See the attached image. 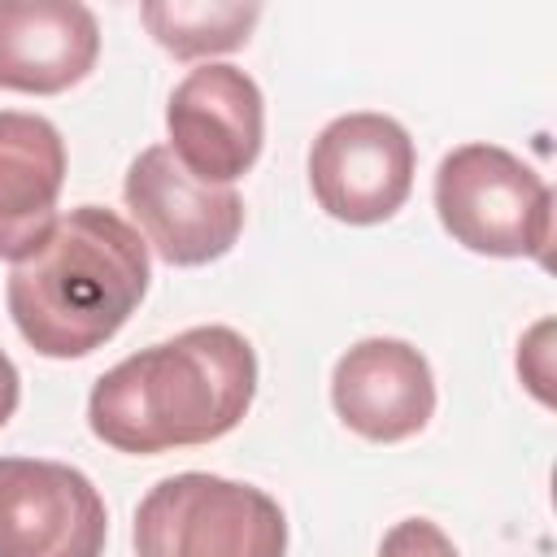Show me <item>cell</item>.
Instances as JSON below:
<instances>
[{"label": "cell", "instance_id": "6da1fadb", "mask_svg": "<svg viewBox=\"0 0 557 557\" xmlns=\"http://www.w3.org/2000/svg\"><path fill=\"white\" fill-rule=\"evenodd\" d=\"M257 396V352L231 326H191L104 370L87 426L117 453L152 457L235 431Z\"/></svg>", "mask_w": 557, "mask_h": 557}, {"label": "cell", "instance_id": "7a4b0ae2", "mask_svg": "<svg viewBox=\"0 0 557 557\" xmlns=\"http://www.w3.org/2000/svg\"><path fill=\"white\" fill-rule=\"evenodd\" d=\"M148 292L144 235L100 205H78L13 261L4 300L39 357H87L104 348Z\"/></svg>", "mask_w": 557, "mask_h": 557}, {"label": "cell", "instance_id": "3957f363", "mask_svg": "<svg viewBox=\"0 0 557 557\" xmlns=\"http://www.w3.org/2000/svg\"><path fill=\"white\" fill-rule=\"evenodd\" d=\"M287 518L252 483L205 470L161 479L135 509V557H283Z\"/></svg>", "mask_w": 557, "mask_h": 557}, {"label": "cell", "instance_id": "277c9868", "mask_svg": "<svg viewBox=\"0 0 557 557\" xmlns=\"http://www.w3.org/2000/svg\"><path fill=\"white\" fill-rule=\"evenodd\" d=\"M435 213L444 231L483 257L548 261L553 191L500 144H461L435 170Z\"/></svg>", "mask_w": 557, "mask_h": 557}, {"label": "cell", "instance_id": "5b68a950", "mask_svg": "<svg viewBox=\"0 0 557 557\" xmlns=\"http://www.w3.org/2000/svg\"><path fill=\"white\" fill-rule=\"evenodd\" d=\"M413 139L387 113H344L309 148L313 200L348 226L387 222L413 191Z\"/></svg>", "mask_w": 557, "mask_h": 557}, {"label": "cell", "instance_id": "8992f818", "mask_svg": "<svg viewBox=\"0 0 557 557\" xmlns=\"http://www.w3.org/2000/svg\"><path fill=\"white\" fill-rule=\"evenodd\" d=\"M122 196L144 244L170 265H209L226 257L244 231L239 191L191 178L165 144H152L131 161Z\"/></svg>", "mask_w": 557, "mask_h": 557}, {"label": "cell", "instance_id": "52a82bcc", "mask_svg": "<svg viewBox=\"0 0 557 557\" xmlns=\"http://www.w3.org/2000/svg\"><path fill=\"white\" fill-rule=\"evenodd\" d=\"M109 509L96 483L44 457H0V557H100Z\"/></svg>", "mask_w": 557, "mask_h": 557}, {"label": "cell", "instance_id": "ba28073f", "mask_svg": "<svg viewBox=\"0 0 557 557\" xmlns=\"http://www.w3.org/2000/svg\"><path fill=\"white\" fill-rule=\"evenodd\" d=\"M165 131L174 161L200 178L231 187L252 170L265 139V104L261 87L239 65H196L165 104Z\"/></svg>", "mask_w": 557, "mask_h": 557}, {"label": "cell", "instance_id": "9c48e42d", "mask_svg": "<svg viewBox=\"0 0 557 557\" xmlns=\"http://www.w3.org/2000/svg\"><path fill=\"white\" fill-rule=\"evenodd\" d=\"M331 400L348 431L374 444H396L431 422L435 379L413 344L392 335H370L335 361Z\"/></svg>", "mask_w": 557, "mask_h": 557}, {"label": "cell", "instance_id": "30bf717a", "mask_svg": "<svg viewBox=\"0 0 557 557\" xmlns=\"http://www.w3.org/2000/svg\"><path fill=\"white\" fill-rule=\"evenodd\" d=\"M100 57L96 13L78 0H0V87L26 96L70 91Z\"/></svg>", "mask_w": 557, "mask_h": 557}, {"label": "cell", "instance_id": "8fae6325", "mask_svg": "<svg viewBox=\"0 0 557 557\" xmlns=\"http://www.w3.org/2000/svg\"><path fill=\"white\" fill-rule=\"evenodd\" d=\"M61 187V131L39 113L0 109V257L22 261L52 231Z\"/></svg>", "mask_w": 557, "mask_h": 557}, {"label": "cell", "instance_id": "7c38bea8", "mask_svg": "<svg viewBox=\"0 0 557 557\" xmlns=\"http://www.w3.org/2000/svg\"><path fill=\"white\" fill-rule=\"evenodd\" d=\"M148 35L178 61H200L213 52H235L248 44L261 4H222V0H148L139 9Z\"/></svg>", "mask_w": 557, "mask_h": 557}, {"label": "cell", "instance_id": "4fadbf2b", "mask_svg": "<svg viewBox=\"0 0 557 557\" xmlns=\"http://www.w3.org/2000/svg\"><path fill=\"white\" fill-rule=\"evenodd\" d=\"M379 557H457V548L431 518H400L383 535Z\"/></svg>", "mask_w": 557, "mask_h": 557}, {"label": "cell", "instance_id": "5bb4252c", "mask_svg": "<svg viewBox=\"0 0 557 557\" xmlns=\"http://www.w3.org/2000/svg\"><path fill=\"white\" fill-rule=\"evenodd\" d=\"M17 396H22V379H17V366L9 361V352L0 348V426L13 418L17 409Z\"/></svg>", "mask_w": 557, "mask_h": 557}]
</instances>
